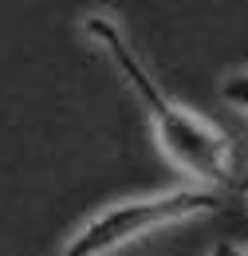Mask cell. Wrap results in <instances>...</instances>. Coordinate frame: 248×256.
Here are the masks:
<instances>
[{
    "label": "cell",
    "mask_w": 248,
    "mask_h": 256,
    "mask_svg": "<svg viewBox=\"0 0 248 256\" xmlns=\"http://www.w3.org/2000/svg\"><path fill=\"white\" fill-rule=\"evenodd\" d=\"M83 28H87V36H91L94 44H102V48H106V56L114 60L118 75L126 79V87L138 95L142 110L150 114V126H154L162 150L178 162L182 170L197 174V178L205 182V190H217V193L240 190L244 182L236 178L232 146H228L213 126H205L197 114H189L186 106H178V102H174V98L166 95L154 79H150V71L138 64V56L126 48L118 24H114L110 16H87V24H83Z\"/></svg>",
    "instance_id": "cell-1"
},
{
    "label": "cell",
    "mask_w": 248,
    "mask_h": 256,
    "mask_svg": "<svg viewBox=\"0 0 248 256\" xmlns=\"http://www.w3.org/2000/svg\"><path fill=\"white\" fill-rule=\"evenodd\" d=\"M220 205H224V193L205 190V186L126 201V205H114V209L91 217L63 244V256H106L114 248H122V244H130L134 236H146L150 228L186 221V217H201V213H217Z\"/></svg>",
    "instance_id": "cell-2"
},
{
    "label": "cell",
    "mask_w": 248,
    "mask_h": 256,
    "mask_svg": "<svg viewBox=\"0 0 248 256\" xmlns=\"http://www.w3.org/2000/svg\"><path fill=\"white\" fill-rule=\"evenodd\" d=\"M220 95H224V102H232L236 110H244V114H248V75H232V79H224Z\"/></svg>",
    "instance_id": "cell-3"
},
{
    "label": "cell",
    "mask_w": 248,
    "mask_h": 256,
    "mask_svg": "<svg viewBox=\"0 0 248 256\" xmlns=\"http://www.w3.org/2000/svg\"><path fill=\"white\" fill-rule=\"evenodd\" d=\"M213 256H248V252H240V248H232V244H220Z\"/></svg>",
    "instance_id": "cell-4"
}]
</instances>
